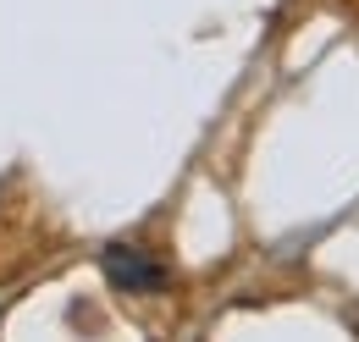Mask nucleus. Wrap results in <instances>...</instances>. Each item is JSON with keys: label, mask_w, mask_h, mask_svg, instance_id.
<instances>
[{"label": "nucleus", "mask_w": 359, "mask_h": 342, "mask_svg": "<svg viewBox=\"0 0 359 342\" xmlns=\"http://www.w3.org/2000/svg\"><path fill=\"white\" fill-rule=\"evenodd\" d=\"M100 271L116 293H166L172 287V265L155 259L138 243H105L100 249Z\"/></svg>", "instance_id": "nucleus-1"}]
</instances>
